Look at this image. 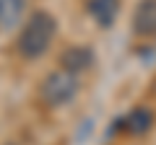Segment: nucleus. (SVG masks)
<instances>
[{"instance_id":"f257e3e1","label":"nucleus","mask_w":156,"mask_h":145,"mask_svg":"<svg viewBox=\"0 0 156 145\" xmlns=\"http://www.w3.org/2000/svg\"><path fill=\"white\" fill-rule=\"evenodd\" d=\"M55 31H57L55 16H50L47 11L31 13V18L26 21L21 36H18V52H21L23 57H29V60L42 57L50 49L52 39H55Z\"/></svg>"},{"instance_id":"f03ea898","label":"nucleus","mask_w":156,"mask_h":145,"mask_svg":"<svg viewBox=\"0 0 156 145\" xmlns=\"http://www.w3.org/2000/svg\"><path fill=\"white\" fill-rule=\"evenodd\" d=\"M39 93H42V101L47 106H65L78 96V75L65 70V67H60V70L50 72L42 80Z\"/></svg>"},{"instance_id":"7ed1b4c3","label":"nucleus","mask_w":156,"mask_h":145,"mask_svg":"<svg viewBox=\"0 0 156 145\" xmlns=\"http://www.w3.org/2000/svg\"><path fill=\"white\" fill-rule=\"evenodd\" d=\"M133 31L138 36H156V0H140L133 13Z\"/></svg>"},{"instance_id":"20e7f679","label":"nucleus","mask_w":156,"mask_h":145,"mask_svg":"<svg viewBox=\"0 0 156 145\" xmlns=\"http://www.w3.org/2000/svg\"><path fill=\"white\" fill-rule=\"evenodd\" d=\"M89 13L101 29H109L120 13V0H89Z\"/></svg>"},{"instance_id":"39448f33","label":"nucleus","mask_w":156,"mask_h":145,"mask_svg":"<svg viewBox=\"0 0 156 145\" xmlns=\"http://www.w3.org/2000/svg\"><path fill=\"white\" fill-rule=\"evenodd\" d=\"M60 62H62L65 70H70V72L78 75V72H83V70L91 67V62H94V52L86 49V47H70V49L62 52Z\"/></svg>"},{"instance_id":"423d86ee","label":"nucleus","mask_w":156,"mask_h":145,"mask_svg":"<svg viewBox=\"0 0 156 145\" xmlns=\"http://www.w3.org/2000/svg\"><path fill=\"white\" fill-rule=\"evenodd\" d=\"M122 124H125V130H128L130 135H146L154 127V112L146 109V106H135L133 112L125 117Z\"/></svg>"},{"instance_id":"0eeeda50","label":"nucleus","mask_w":156,"mask_h":145,"mask_svg":"<svg viewBox=\"0 0 156 145\" xmlns=\"http://www.w3.org/2000/svg\"><path fill=\"white\" fill-rule=\"evenodd\" d=\"M26 3L23 0H0V26H16L23 16Z\"/></svg>"}]
</instances>
